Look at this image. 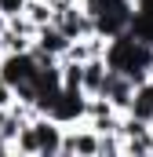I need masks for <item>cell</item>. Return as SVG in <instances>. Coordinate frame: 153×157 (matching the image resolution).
I'll return each mask as SVG.
<instances>
[{"instance_id": "9", "label": "cell", "mask_w": 153, "mask_h": 157, "mask_svg": "<svg viewBox=\"0 0 153 157\" xmlns=\"http://www.w3.org/2000/svg\"><path fill=\"white\" fill-rule=\"evenodd\" d=\"M124 113H131V117H139V121H153V77L142 80V84H135L131 102H128Z\"/></svg>"}, {"instance_id": "4", "label": "cell", "mask_w": 153, "mask_h": 157, "mask_svg": "<svg viewBox=\"0 0 153 157\" xmlns=\"http://www.w3.org/2000/svg\"><path fill=\"white\" fill-rule=\"evenodd\" d=\"M29 124H33V135H37V157H58L66 124L51 121L47 113H33V117H29Z\"/></svg>"}, {"instance_id": "12", "label": "cell", "mask_w": 153, "mask_h": 157, "mask_svg": "<svg viewBox=\"0 0 153 157\" xmlns=\"http://www.w3.org/2000/svg\"><path fill=\"white\" fill-rule=\"evenodd\" d=\"M26 11V0H0V18H15Z\"/></svg>"}, {"instance_id": "3", "label": "cell", "mask_w": 153, "mask_h": 157, "mask_svg": "<svg viewBox=\"0 0 153 157\" xmlns=\"http://www.w3.org/2000/svg\"><path fill=\"white\" fill-rule=\"evenodd\" d=\"M40 113H47V117L58 121V124H80V121H84V91H66V88H58V91L44 102Z\"/></svg>"}, {"instance_id": "14", "label": "cell", "mask_w": 153, "mask_h": 157, "mask_svg": "<svg viewBox=\"0 0 153 157\" xmlns=\"http://www.w3.org/2000/svg\"><path fill=\"white\" fill-rule=\"evenodd\" d=\"M0 124H4V110H0Z\"/></svg>"}, {"instance_id": "13", "label": "cell", "mask_w": 153, "mask_h": 157, "mask_svg": "<svg viewBox=\"0 0 153 157\" xmlns=\"http://www.w3.org/2000/svg\"><path fill=\"white\" fill-rule=\"evenodd\" d=\"M11 102H15V88H11V84H7V80L0 77V110H7V106H11Z\"/></svg>"}, {"instance_id": "7", "label": "cell", "mask_w": 153, "mask_h": 157, "mask_svg": "<svg viewBox=\"0 0 153 157\" xmlns=\"http://www.w3.org/2000/svg\"><path fill=\"white\" fill-rule=\"evenodd\" d=\"M33 44H37L44 55L62 59V55H66V48H69V37H66L55 22H44V26H37V33H33Z\"/></svg>"}, {"instance_id": "5", "label": "cell", "mask_w": 153, "mask_h": 157, "mask_svg": "<svg viewBox=\"0 0 153 157\" xmlns=\"http://www.w3.org/2000/svg\"><path fill=\"white\" fill-rule=\"evenodd\" d=\"M37 70H40V66H37V59H33L29 51H4V55H0V77L7 80L11 88L29 84Z\"/></svg>"}, {"instance_id": "15", "label": "cell", "mask_w": 153, "mask_h": 157, "mask_svg": "<svg viewBox=\"0 0 153 157\" xmlns=\"http://www.w3.org/2000/svg\"><path fill=\"white\" fill-rule=\"evenodd\" d=\"M0 55H4V51H0Z\"/></svg>"}, {"instance_id": "16", "label": "cell", "mask_w": 153, "mask_h": 157, "mask_svg": "<svg viewBox=\"0 0 153 157\" xmlns=\"http://www.w3.org/2000/svg\"><path fill=\"white\" fill-rule=\"evenodd\" d=\"M150 124H153V121H150Z\"/></svg>"}, {"instance_id": "1", "label": "cell", "mask_w": 153, "mask_h": 157, "mask_svg": "<svg viewBox=\"0 0 153 157\" xmlns=\"http://www.w3.org/2000/svg\"><path fill=\"white\" fill-rule=\"evenodd\" d=\"M102 59H106V66L113 73H124L131 84H142V80L153 77V44L139 40L131 29H124V33L106 40Z\"/></svg>"}, {"instance_id": "11", "label": "cell", "mask_w": 153, "mask_h": 157, "mask_svg": "<svg viewBox=\"0 0 153 157\" xmlns=\"http://www.w3.org/2000/svg\"><path fill=\"white\" fill-rule=\"evenodd\" d=\"M117 154H124V150H120V135H117V132L99 135V157H117Z\"/></svg>"}, {"instance_id": "2", "label": "cell", "mask_w": 153, "mask_h": 157, "mask_svg": "<svg viewBox=\"0 0 153 157\" xmlns=\"http://www.w3.org/2000/svg\"><path fill=\"white\" fill-rule=\"evenodd\" d=\"M84 11L91 15V26L99 37H117L128 29L131 15H135V0H80Z\"/></svg>"}, {"instance_id": "6", "label": "cell", "mask_w": 153, "mask_h": 157, "mask_svg": "<svg viewBox=\"0 0 153 157\" xmlns=\"http://www.w3.org/2000/svg\"><path fill=\"white\" fill-rule=\"evenodd\" d=\"M106 77H110V66H106V59H102V55L84 59V70H80V91H84L88 99H91V95H102Z\"/></svg>"}, {"instance_id": "8", "label": "cell", "mask_w": 153, "mask_h": 157, "mask_svg": "<svg viewBox=\"0 0 153 157\" xmlns=\"http://www.w3.org/2000/svg\"><path fill=\"white\" fill-rule=\"evenodd\" d=\"M131 91H135V84L124 77V73H113V70H110V77H106V88H102V95L110 99V106H113L117 113H124V110H128V102H131Z\"/></svg>"}, {"instance_id": "10", "label": "cell", "mask_w": 153, "mask_h": 157, "mask_svg": "<svg viewBox=\"0 0 153 157\" xmlns=\"http://www.w3.org/2000/svg\"><path fill=\"white\" fill-rule=\"evenodd\" d=\"M80 70H84V62H76V59H58V84H62L66 91H80Z\"/></svg>"}]
</instances>
